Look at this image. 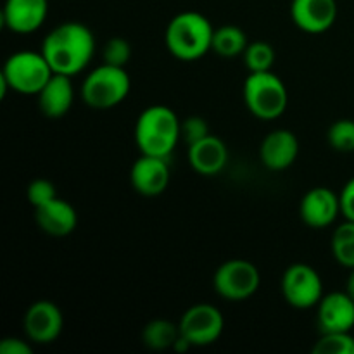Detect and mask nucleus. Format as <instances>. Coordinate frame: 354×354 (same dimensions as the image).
<instances>
[{"mask_svg":"<svg viewBox=\"0 0 354 354\" xmlns=\"http://www.w3.org/2000/svg\"><path fill=\"white\" fill-rule=\"evenodd\" d=\"M214 28L204 14L183 10L168 23L165 31L166 48L178 61H197L213 47Z\"/></svg>","mask_w":354,"mask_h":354,"instance_id":"obj_3","label":"nucleus"},{"mask_svg":"<svg viewBox=\"0 0 354 354\" xmlns=\"http://www.w3.org/2000/svg\"><path fill=\"white\" fill-rule=\"evenodd\" d=\"M180 334L194 346L204 348L221 337L225 328V318L216 306L199 303L190 306L178 322Z\"/></svg>","mask_w":354,"mask_h":354,"instance_id":"obj_9","label":"nucleus"},{"mask_svg":"<svg viewBox=\"0 0 354 354\" xmlns=\"http://www.w3.org/2000/svg\"><path fill=\"white\" fill-rule=\"evenodd\" d=\"M315 354H354L351 332H324L313 346Z\"/></svg>","mask_w":354,"mask_h":354,"instance_id":"obj_24","label":"nucleus"},{"mask_svg":"<svg viewBox=\"0 0 354 354\" xmlns=\"http://www.w3.org/2000/svg\"><path fill=\"white\" fill-rule=\"evenodd\" d=\"M40 50L52 71L73 78L92 62L95 55V37L86 24L64 21L45 35Z\"/></svg>","mask_w":354,"mask_h":354,"instance_id":"obj_1","label":"nucleus"},{"mask_svg":"<svg viewBox=\"0 0 354 354\" xmlns=\"http://www.w3.org/2000/svg\"><path fill=\"white\" fill-rule=\"evenodd\" d=\"M290 17L301 31L320 35L330 30L337 19L335 0H292Z\"/></svg>","mask_w":354,"mask_h":354,"instance_id":"obj_13","label":"nucleus"},{"mask_svg":"<svg viewBox=\"0 0 354 354\" xmlns=\"http://www.w3.org/2000/svg\"><path fill=\"white\" fill-rule=\"evenodd\" d=\"M317 308V320L322 334L351 332L354 328V299L346 290L325 294Z\"/></svg>","mask_w":354,"mask_h":354,"instance_id":"obj_16","label":"nucleus"},{"mask_svg":"<svg viewBox=\"0 0 354 354\" xmlns=\"http://www.w3.org/2000/svg\"><path fill=\"white\" fill-rule=\"evenodd\" d=\"M327 142L337 152H354V120L344 118L332 123L327 131Z\"/></svg>","mask_w":354,"mask_h":354,"instance_id":"obj_25","label":"nucleus"},{"mask_svg":"<svg viewBox=\"0 0 354 354\" xmlns=\"http://www.w3.org/2000/svg\"><path fill=\"white\" fill-rule=\"evenodd\" d=\"M180 133H182V140L185 142L187 147H189V145L206 138L211 131L209 124H207V121L204 120L203 116H189L182 121Z\"/></svg>","mask_w":354,"mask_h":354,"instance_id":"obj_27","label":"nucleus"},{"mask_svg":"<svg viewBox=\"0 0 354 354\" xmlns=\"http://www.w3.org/2000/svg\"><path fill=\"white\" fill-rule=\"evenodd\" d=\"M332 254L344 268H354V221L346 220L332 234Z\"/></svg>","mask_w":354,"mask_h":354,"instance_id":"obj_22","label":"nucleus"},{"mask_svg":"<svg viewBox=\"0 0 354 354\" xmlns=\"http://www.w3.org/2000/svg\"><path fill=\"white\" fill-rule=\"evenodd\" d=\"M261 286L259 270L248 259H228L221 263L213 277L214 292L225 301L241 303L258 292Z\"/></svg>","mask_w":354,"mask_h":354,"instance_id":"obj_7","label":"nucleus"},{"mask_svg":"<svg viewBox=\"0 0 354 354\" xmlns=\"http://www.w3.org/2000/svg\"><path fill=\"white\" fill-rule=\"evenodd\" d=\"M169 178L171 171L166 158L140 154L130 169L131 187L135 192L144 197L161 196L168 189Z\"/></svg>","mask_w":354,"mask_h":354,"instance_id":"obj_11","label":"nucleus"},{"mask_svg":"<svg viewBox=\"0 0 354 354\" xmlns=\"http://www.w3.org/2000/svg\"><path fill=\"white\" fill-rule=\"evenodd\" d=\"M178 335V325L165 320V318H156L144 327L142 341L152 351H166V349H173V344L176 342Z\"/></svg>","mask_w":354,"mask_h":354,"instance_id":"obj_21","label":"nucleus"},{"mask_svg":"<svg viewBox=\"0 0 354 354\" xmlns=\"http://www.w3.org/2000/svg\"><path fill=\"white\" fill-rule=\"evenodd\" d=\"M341 214L339 194L328 187H315L308 190L299 203V216L308 227L327 228Z\"/></svg>","mask_w":354,"mask_h":354,"instance_id":"obj_12","label":"nucleus"},{"mask_svg":"<svg viewBox=\"0 0 354 354\" xmlns=\"http://www.w3.org/2000/svg\"><path fill=\"white\" fill-rule=\"evenodd\" d=\"M248 35L235 24H225V26L216 28L213 35V47L211 50L221 57H237L242 55L248 48Z\"/></svg>","mask_w":354,"mask_h":354,"instance_id":"obj_20","label":"nucleus"},{"mask_svg":"<svg viewBox=\"0 0 354 354\" xmlns=\"http://www.w3.org/2000/svg\"><path fill=\"white\" fill-rule=\"evenodd\" d=\"M64 328V317L55 303L48 299L35 301L23 317V330L33 344L47 346L59 339Z\"/></svg>","mask_w":354,"mask_h":354,"instance_id":"obj_10","label":"nucleus"},{"mask_svg":"<svg viewBox=\"0 0 354 354\" xmlns=\"http://www.w3.org/2000/svg\"><path fill=\"white\" fill-rule=\"evenodd\" d=\"M35 221L44 234L50 237H66L75 232L78 214L68 201L57 196L55 199L35 207Z\"/></svg>","mask_w":354,"mask_h":354,"instance_id":"obj_18","label":"nucleus"},{"mask_svg":"<svg viewBox=\"0 0 354 354\" xmlns=\"http://www.w3.org/2000/svg\"><path fill=\"white\" fill-rule=\"evenodd\" d=\"M48 14V0H6L2 23L9 31L30 35L40 30Z\"/></svg>","mask_w":354,"mask_h":354,"instance_id":"obj_14","label":"nucleus"},{"mask_svg":"<svg viewBox=\"0 0 354 354\" xmlns=\"http://www.w3.org/2000/svg\"><path fill=\"white\" fill-rule=\"evenodd\" d=\"M28 341L21 337H3L0 341V354H31L33 348Z\"/></svg>","mask_w":354,"mask_h":354,"instance_id":"obj_30","label":"nucleus"},{"mask_svg":"<svg viewBox=\"0 0 354 354\" xmlns=\"http://www.w3.org/2000/svg\"><path fill=\"white\" fill-rule=\"evenodd\" d=\"M190 168L203 176H214L225 169L228 162V149L216 135L209 133L203 140L187 147Z\"/></svg>","mask_w":354,"mask_h":354,"instance_id":"obj_17","label":"nucleus"},{"mask_svg":"<svg viewBox=\"0 0 354 354\" xmlns=\"http://www.w3.org/2000/svg\"><path fill=\"white\" fill-rule=\"evenodd\" d=\"M346 292L354 299V268H351V272H349L348 282H346Z\"/></svg>","mask_w":354,"mask_h":354,"instance_id":"obj_31","label":"nucleus"},{"mask_svg":"<svg viewBox=\"0 0 354 354\" xmlns=\"http://www.w3.org/2000/svg\"><path fill=\"white\" fill-rule=\"evenodd\" d=\"M282 296L296 310L317 308L325 296L320 273L306 263H294L282 275Z\"/></svg>","mask_w":354,"mask_h":354,"instance_id":"obj_8","label":"nucleus"},{"mask_svg":"<svg viewBox=\"0 0 354 354\" xmlns=\"http://www.w3.org/2000/svg\"><path fill=\"white\" fill-rule=\"evenodd\" d=\"M299 154V140L296 133L286 128H277L263 138L259 145V159L272 171H283L296 162Z\"/></svg>","mask_w":354,"mask_h":354,"instance_id":"obj_15","label":"nucleus"},{"mask_svg":"<svg viewBox=\"0 0 354 354\" xmlns=\"http://www.w3.org/2000/svg\"><path fill=\"white\" fill-rule=\"evenodd\" d=\"M131 59V47L128 40L121 37L109 38L102 47V62L118 68H127Z\"/></svg>","mask_w":354,"mask_h":354,"instance_id":"obj_26","label":"nucleus"},{"mask_svg":"<svg viewBox=\"0 0 354 354\" xmlns=\"http://www.w3.org/2000/svg\"><path fill=\"white\" fill-rule=\"evenodd\" d=\"M26 197L28 201H30L31 206L38 207L41 206V204L48 203V201L55 199V197H57V190H55V185L50 180L37 178L28 185Z\"/></svg>","mask_w":354,"mask_h":354,"instance_id":"obj_28","label":"nucleus"},{"mask_svg":"<svg viewBox=\"0 0 354 354\" xmlns=\"http://www.w3.org/2000/svg\"><path fill=\"white\" fill-rule=\"evenodd\" d=\"M130 90L131 80L127 69L102 62L83 78L80 93L90 109L107 111L120 106Z\"/></svg>","mask_w":354,"mask_h":354,"instance_id":"obj_5","label":"nucleus"},{"mask_svg":"<svg viewBox=\"0 0 354 354\" xmlns=\"http://www.w3.org/2000/svg\"><path fill=\"white\" fill-rule=\"evenodd\" d=\"M242 97L249 113L263 121L280 118L289 104L286 83L273 71L249 73L242 86Z\"/></svg>","mask_w":354,"mask_h":354,"instance_id":"obj_4","label":"nucleus"},{"mask_svg":"<svg viewBox=\"0 0 354 354\" xmlns=\"http://www.w3.org/2000/svg\"><path fill=\"white\" fill-rule=\"evenodd\" d=\"M52 75L54 71L41 50H19L10 54L3 62L0 78L6 80L12 92L21 95H38Z\"/></svg>","mask_w":354,"mask_h":354,"instance_id":"obj_6","label":"nucleus"},{"mask_svg":"<svg viewBox=\"0 0 354 354\" xmlns=\"http://www.w3.org/2000/svg\"><path fill=\"white\" fill-rule=\"evenodd\" d=\"M40 113L48 120H59L66 116L75 102V86L71 76L54 73L37 95Z\"/></svg>","mask_w":354,"mask_h":354,"instance_id":"obj_19","label":"nucleus"},{"mask_svg":"<svg viewBox=\"0 0 354 354\" xmlns=\"http://www.w3.org/2000/svg\"><path fill=\"white\" fill-rule=\"evenodd\" d=\"M339 201H341V214L344 216V220L354 221V178L348 180L346 185L342 187Z\"/></svg>","mask_w":354,"mask_h":354,"instance_id":"obj_29","label":"nucleus"},{"mask_svg":"<svg viewBox=\"0 0 354 354\" xmlns=\"http://www.w3.org/2000/svg\"><path fill=\"white\" fill-rule=\"evenodd\" d=\"M244 57V64L249 73H263L272 71L273 64H275V48L268 44V41H252L248 45L245 52L242 54Z\"/></svg>","mask_w":354,"mask_h":354,"instance_id":"obj_23","label":"nucleus"},{"mask_svg":"<svg viewBox=\"0 0 354 354\" xmlns=\"http://www.w3.org/2000/svg\"><path fill=\"white\" fill-rule=\"evenodd\" d=\"M182 121L175 111L162 104L145 107L135 123V144L140 154L166 158L171 156L182 140Z\"/></svg>","mask_w":354,"mask_h":354,"instance_id":"obj_2","label":"nucleus"}]
</instances>
